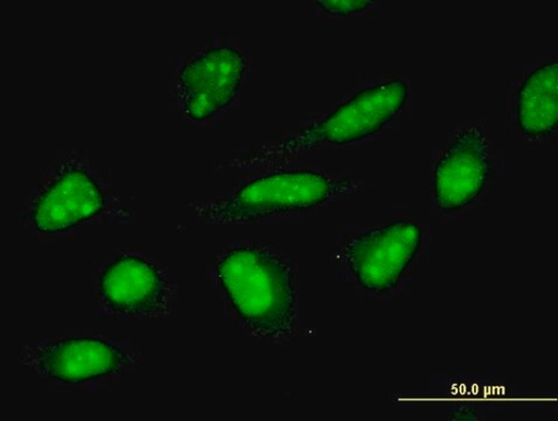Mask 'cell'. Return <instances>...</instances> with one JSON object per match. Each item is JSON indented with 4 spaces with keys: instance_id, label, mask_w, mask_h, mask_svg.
Wrapping results in <instances>:
<instances>
[{
    "instance_id": "obj_5",
    "label": "cell",
    "mask_w": 558,
    "mask_h": 421,
    "mask_svg": "<svg viewBox=\"0 0 558 421\" xmlns=\"http://www.w3.org/2000/svg\"><path fill=\"white\" fill-rule=\"evenodd\" d=\"M245 71L243 55L231 46L210 48L189 61L178 75V103L184 115L206 121L231 105Z\"/></svg>"
},
{
    "instance_id": "obj_8",
    "label": "cell",
    "mask_w": 558,
    "mask_h": 421,
    "mask_svg": "<svg viewBox=\"0 0 558 421\" xmlns=\"http://www.w3.org/2000/svg\"><path fill=\"white\" fill-rule=\"evenodd\" d=\"M98 296L108 311L129 316L167 313L170 289L161 273L138 255L114 258L98 280Z\"/></svg>"
},
{
    "instance_id": "obj_10",
    "label": "cell",
    "mask_w": 558,
    "mask_h": 421,
    "mask_svg": "<svg viewBox=\"0 0 558 421\" xmlns=\"http://www.w3.org/2000/svg\"><path fill=\"white\" fill-rule=\"evenodd\" d=\"M517 122L531 139L551 136L558 124V63L543 64L530 74L518 92Z\"/></svg>"
},
{
    "instance_id": "obj_3",
    "label": "cell",
    "mask_w": 558,
    "mask_h": 421,
    "mask_svg": "<svg viewBox=\"0 0 558 421\" xmlns=\"http://www.w3.org/2000/svg\"><path fill=\"white\" fill-rule=\"evenodd\" d=\"M408 96L409 86L401 79L361 91L319 123L256 154L253 164L264 166L324 145H347L373 136L396 119Z\"/></svg>"
},
{
    "instance_id": "obj_7",
    "label": "cell",
    "mask_w": 558,
    "mask_h": 421,
    "mask_svg": "<svg viewBox=\"0 0 558 421\" xmlns=\"http://www.w3.org/2000/svg\"><path fill=\"white\" fill-rule=\"evenodd\" d=\"M105 193L84 168L61 169L39 190L29 205V220L38 232L56 234L100 215Z\"/></svg>"
},
{
    "instance_id": "obj_4",
    "label": "cell",
    "mask_w": 558,
    "mask_h": 421,
    "mask_svg": "<svg viewBox=\"0 0 558 421\" xmlns=\"http://www.w3.org/2000/svg\"><path fill=\"white\" fill-rule=\"evenodd\" d=\"M422 229L398 220L351 238L344 246V266L355 285L375 296L396 290L422 245Z\"/></svg>"
},
{
    "instance_id": "obj_2",
    "label": "cell",
    "mask_w": 558,
    "mask_h": 421,
    "mask_svg": "<svg viewBox=\"0 0 558 421\" xmlns=\"http://www.w3.org/2000/svg\"><path fill=\"white\" fill-rule=\"evenodd\" d=\"M349 191L350 182L320 172H275L243 185L231 197L196 207L195 214L211 224L252 222L305 213Z\"/></svg>"
},
{
    "instance_id": "obj_6",
    "label": "cell",
    "mask_w": 558,
    "mask_h": 421,
    "mask_svg": "<svg viewBox=\"0 0 558 421\" xmlns=\"http://www.w3.org/2000/svg\"><path fill=\"white\" fill-rule=\"evenodd\" d=\"M492 172L484 132L470 125L439 157L434 172V204L441 214H456L477 201Z\"/></svg>"
},
{
    "instance_id": "obj_1",
    "label": "cell",
    "mask_w": 558,
    "mask_h": 421,
    "mask_svg": "<svg viewBox=\"0 0 558 421\" xmlns=\"http://www.w3.org/2000/svg\"><path fill=\"white\" fill-rule=\"evenodd\" d=\"M216 277L236 315L254 335L278 341L291 336L298 323V294L290 266L259 246L227 251Z\"/></svg>"
},
{
    "instance_id": "obj_11",
    "label": "cell",
    "mask_w": 558,
    "mask_h": 421,
    "mask_svg": "<svg viewBox=\"0 0 558 421\" xmlns=\"http://www.w3.org/2000/svg\"><path fill=\"white\" fill-rule=\"evenodd\" d=\"M320 9L338 17H348V15L363 12L372 7L371 2L365 0H323L317 3Z\"/></svg>"
},
{
    "instance_id": "obj_9",
    "label": "cell",
    "mask_w": 558,
    "mask_h": 421,
    "mask_svg": "<svg viewBox=\"0 0 558 421\" xmlns=\"http://www.w3.org/2000/svg\"><path fill=\"white\" fill-rule=\"evenodd\" d=\"M129 363L121 348L96 338L48 342L39 346L28 358V364L40 376L72 385L117 374Z\"/></svg>"
}]
</instances>
